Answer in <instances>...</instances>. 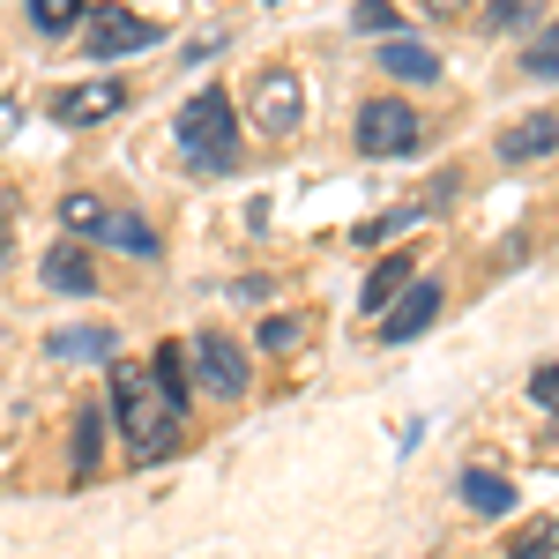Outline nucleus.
I'll return each mask as SVG.
<instances>
[{
  "label": "nucleus",
  "instance_id": "nucleus-24",
  "mask_svg": "<svg viewBox=\"0 0 559 559\" xmlns=\"http://www.w3.org/2000/svg\"><path fill=\"white\" fill-rule=\"evenodd\" d=\"M261 344H269V350H292V344H299V313H276V321L261 329Z\"/></svg>",
  "mask_w": 559,
  "mask_h": 559
},
{
  "label": "nucleus",
  "instance_id": "nucleus-13",
  "mask_svg": "<svg viewBox=\"0 0 559 559\" xmlns=\"http://www.w3.org/2000/svg\"><path fill=\"white\" fill-rule=\"evenodd\" d=\"M463 500H471L477 515H508V508H515V485L492 477V471H463Z\"/></svg>",
  "mask_w": 559,
  "mask_h": 559
},
{
  "label": "nucleus",
  "instance_id": "nucleus-14",
  "mask_svg": "<svg viewBox=\"0 0 559 559\" xmlns=\"http://www.w3.org/2000/svg\"><path fill=\"white\" fill-rule=\"evenodd\" d=\"M150 381L165 388V403H173V411H187V395H194V381H187V344H165V350H157Z\"/></svg>",
  "mask_w": 559,
  "mask_h": 559
},
{
  "label": "nucleus",
  "instance_id": "nucleus-12",
  "mask_svg": "<svg viewBox=\"0 0 559 559\" xmlns=\"http://www.w3.org/2000/svg\"><path fill=\"white\" fill-rule=\"evenodd\" d=\"M45 284H52V292H97V269H90L83 247H52V254H45Z\"/></svg>",
  "mask_w": 559,
  "mask_h": 559
},
{
  "label": "nucleus",
  "instance_id": "nucleus-6",
  "mask_svg": "<svg viewBox=\"0 0 559 559\" xmlns=\"http://www.w3.org/2000/svg\"><path fill=\"white\" fill-rule=\"evenodd\" d=\"M194 373H202V388L216 403H239L247 395V350L231 336H194Z\"/></svg>",
  "mask_w": 559,
  "mask_h": 559
},
{
  "label": "nucleus",
  "instance_id": "nucleus-1",
  "mask_svg": "<svg viewBox=\"0 0 559 559\" xmlns=\"http://www.w3.org/2000/svg\"><path fill=\"white\" fill-rule=\"evenodd\" d=\"M112 418H120V432H128L134 463H165V455L179 448V411L165 403V388L150 381V373H134V366L112 373Z\"/></svg>",
  "mask_w": 559,
  "mask_h": 559
},
{
  "label": "nucleus",
  "instance_id": "nucleus-4",
  "mask_svg": "<svg viewBox=\"0 0 559 559\" xmlns=\"http://www.w3.org/2000/svg\"><path fill=\"white\" fill-rule=\"evenodd\" d=\"M83 45L97 52V60H120V52L157 45V23H142L134 8H90V15H83Z\"/></svg>",
  "mask_w": 559,
  "mask_h": 559
},
{
  "label": "nucleus",
  "instance_id": "nucleus-21",
  "mask_svg": "<svg viewBox=\"0 0 559 559\" xmlns=\"http://www.w3.org/2000/svg\"><path fill=\"white\" fill-rule=\"evenodd\" d=\"M522 68H530V75H559V23L537 45H522Z\"/></svg>",
  "mask_w": 559,
  "mask_h": 559
},
{
  "label": "nucleus",
  "instance_id": "nucleus-17",
  "mask_svg": "<svg viewBox=\"0 0 559 559\" xmlns=\"http://www.w3.org/2000/svg\"><path fill=\"white\" fill-rule=\"evenodd\" d=\"M552 552H559V522H552V515L508 537V559H552Z\"/></svg>",
  "mask_w": 559,
  "mask_h": 559
},
{
  "label": "nucleus",
  "instance_id": "nucleus-2",
  "mask_svg": "<svg viewBox=\"0 0 559 559\" xmlns=\"http://www.w3.org/2000/svg\"><path fill=\"white\" fill-rule=\"evenodd\" d=\"M179 142H187V165L202 173H231L239 165V112L224 90H194L187 112H179Z\"/></svg>",
  "mask_w": 559,
  "mask_h": 559
},
{
  "label": "nucleus",
  "instance_id": "nucleus-19",
  "mask_svg": "<svg viewBox=\"0 0 559 559\" xmlns=\"http://www.w3.org/2000/svg\"><path fill=\"white\" fill-rule=\"evenodd\" d=\"M97 432H105V411L90 403L83 418H75V477H90V471H97Z\"/></svg>",
  "mask_w": 559,
  "mask_h": 559
},
{
  "label": "nucleus",
  "instance_id": "nucleus-26",
  "mask_svg": "<svg viewBox=\"0 0 559 559\" xmlns=\"http://www.w3.org/2000/svg\"><path fill=\"white\" fill-rule=\"evenodd\" d=\"M432 15H463V8H471V0H426Z\"/></svg>",
  "mask_w": 559,
  "mask_h": 559
},
{
  "label": "nucleus",
  "instance_id": "nucleus-8",
  "mask_svg": "<svg viewBox=\"0 0 559 559\" xmlns=\"http://www.w3.org/2000/svg\"><path fill=\"white\" fill-rule=\"evenodd\" d=\"M120 105H128V83H75L52 105V120H60V128H97V120H112Z\"/></svg>",
  "mask_w": 559,
  "mask_h": 559
},
{
  "label": "nucleus",
  "instance_id": "nucleus-25",
  "mask_svg": "<svg viewBox=\"0 0 559 559\" xmlns=\"http://www.w3.org/2000/svg\"><path fill=\"white\" fill-rule=\"evenodd\" d=\"M530 395H537L545 411H559V366H537V373H530Z\"/></svg>",
  "mask_w": 559,
  "mask_h": 559
},
{
  "label": "nucleus",
  "instance_id": "nucleus-18",
  "mask_svg": "<svg viewBox=\"0 0 559 559\" xmlns=\"http://www.w3.org/2000/svg\"><path fill=\"white\" fill-rule=\"evenodd\" d=\"M105 350H112L105 329H60L52 336V358H105Z\"/></svg>",
  "mask_w": 559,
  "mask_h": 559
},
{
  "label": "nucleus",
  "instance_id": "nucleus-7",
  "mask_svg": "<svg viewBox=\"0 0 559 559\" xmlns=\"http://www.w3.org/2000/svg\"><path fill=\"white\" fill-rule=\"evenodd\" d=\"M299 112H306L299 75H292V68H269V75L254 83V128L261 134H292V128H299Z\"/></svg>",
  "mask_w": 559,
  "mask_h": 559
},
{
  "label": "nucleus",
  "instance_id": "nucleus-16",
  "mask_svg": "<svg viewBox=\"0 0 559 559\" xmlns=\"http://www.w3.org/2000/svg\"><path fill=\"white\" fill-rule=\"evenodd\" d=\"M97 239H112V247H128V254H157V231H150L142 216H112V210H105Z\"/></svg>",
  "mask_w": 559,
  "mask_h": 559
},
{
  "label": "nucleus",
  "instance_id": "nucleus-22",
  "mask_svg": "<svg viewBox=\"0 0 559 559\" xmlns=\"http://www.w3.org/2000/svg\"><path fill=\"white\" fill-rule=\"evenodd\" d=\"M530 15H537V0H492L485 8V31H522Z\"/></svg>",
  "mask_w": 559,
  "mask_h": 559
},
{
  "label": "nucleus",
  "instance_id": "nucleus-9",
  "mask_svg": "<svg viewBox=\"0 0 559 559\" xmlns=\"http://www.w3.org/2000/svg\"><path fill=\"white\" fill-rule=\"evenodd\" d=\"M559 142V112H530V120H515V128L500 134V157L508 165H530V157H545Z\"/></svg>",
  "mask_w": 559,
  "mask_h": 559
},
{
  "label": "nucleus",
  "instance_id": "nucleus-3",
  "mask_svg": "<svg viewBox=\"0 0 559 559\" xmlns=\"http://www.w3.org/2000/svg\"><path fill=\"white\" fill-rule=\"evenodd\" d=\"M418 134L426 128H418V112H411L403 97H373V105L358 112V150H366V157H411Z\"/></svg>",
  "mask_w": 559,
  "mask_h": 559
},
{
  "label": "nucleus",
  "instance_id": "nucleus-5",
  "mask_svg": "<svg viewBox=\"0 0 559 559\" xmlns=\"http://www.w3.org/2000/svg\"><path fill=\"white\" fill-rule=\"evenodd\" d=\"M432 313H440V284H432V276H411V284L388 299V313H381V344H411V336H426Z\"/></svg>",
  "mask_w": 559,
  "mask_h": 559
},
{
  "label": "nucleus",
  "instance_id": "nucleus-23",
  "mask_svg": "<svg viewBox=\"0 0 559 559\" xmlns=\"http://www.w3.org/2000/svg\"><path fill=\"white\" fill-rule=\"evenodd\" d=\"M350 23H358L366 38H388V31H395V8H388V0H358V15H350Z\"/></svg>",
  "mask_w": 559,
  "mask_h": 559
},
{
  "label": "nucleus",
  "instance_id": "nucleus-11",
  "mask_svg": "<svg viewBox=\"0 0 559 559\" xmlns=\"http://www.w3.org/2000/svg\"><path fill=\"white\" fill-rule=\"evenodd\" d=\"M411 261H418V254H388L381 269H373V276H366V292H358V306H366V313H388V299H395V292H403V284H411V276H418V269H411Z\"/></svg>",
  "mask_w": 559,
  "mask_h": 559
},
{
  "label": "nucleus",
  "instance_id": "nucleus-10",
  "mask_svg": "<svg viewBox=\"0 0 559 559\" xmlns=\"http://www.w3.org/2000/svg\"><path fill=\"white\" fill-rule=\"evenodd\" d=\"M381 68L395 75V83H432V75H440V52H432V45H411V38H388Z\"/></svg>",
  "mask_w": 559,
  "mask_h": 559
},
{
  "label": "nucleus",
  "instance_id": "nucleus-15",
  "mask_svg": "<svg viewBox=\"0 0 559 559\" xmlns=\"http://www.w3.org/2000/svg\"><path fill=\"white\" fill-rule=\"evenodd\" d=\"M83 15H90V0H31V31H45V38H68Z\"/></svg>",
  "mask_w": 559,
  "mask_h": 559
},
{
  "label": "nucleus",
  "instance_id": "nucleus-20",
  "mask_svg": "<svg viewBox=\"0 0 559 559\" xmlns=\"http://www.w3.org/2000/svg\"><path fill=\"white\" fill-rule=\"evenodd\" d=\"M60 224H68V231H83V239H97L105 202H97V194H68V202H60Z\"/></svg>",
  "mask_w": 559,
  "mask_h": 559
}]
</instances>
